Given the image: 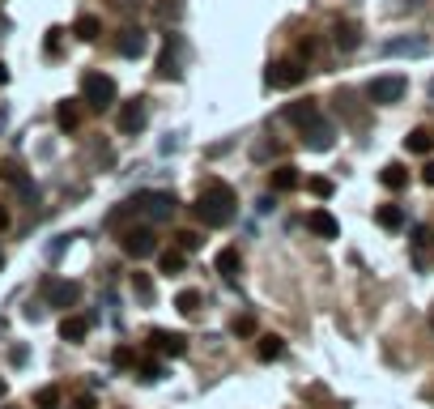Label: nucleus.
I'll list each match as a JSON object with an SVG mask.
<instances>
[{
	"label": "nucleus",
	"mask_w": 434,
	"mask_h": 409,
	"mask_svg": "<svg viewBox=\"0 0 434 409\" xmlns=\"http://www.w3.org/2000/svg\"><path fill=\"white\" fill-rule=\"evenodd\" d=\"M303 77H307V64L303 60H277L268 68V85L273 90H294V85H303Z\"/></svg>",
	"instance_id": "7"
},
{
	"label": "nucleus",
	"mask_w": 434,
	"mask_h": 409,
	"mask_svg": "<svg viewBox=\"0 0 434 409\" xmlns=\"http://www.w3.org/2000/svg\"><path fill=\"white\" fill-rule=\"evenodd\" d=\"M115 77H107V73H85L81 77V98L89 102V107H98V111H107L111 102H115Z\"/></svg>",
	"instance_id": "3"
},
{
	"label": "nucleus",
	"mask_w": 434,
	"mask_h": 409,
	"mask_svg": "<svg viewBox=\"0 0 434 409\" xmlns=\"http://www.w3.org/2000/svg\"><path fill=\"white\" fill-rule=\"evenodd\" d=\"M128 205H132V218H145V222H170L175 209H179V201H175L170 192H158V188L136 192Z\"/></svg>",
	"instance_id": "2"
},
{
	"label": "nucleus",
	"mask_w": 434,
	"mask_h": 409,
	"mask_svg": "<svg viewBox=\"0 0 434 409\" xmlns=\"http://www.w3.org/2000/svg\"><path fill=\"white\" fill-rule=\"evenodd\" d=\"M0 269H4V252H0Z\"/></svg>",
	"instance_id": "42"
},
{
	"label": "nucleus",
	"mask_w": 434,
	"mask_h": 409,
	"mask_svg": "<svg viewBox=\"0 0 434 409\" xmlns=\"http://www.w3.org/2000/svg\"><path fill=\"white\" fill-rule=\"evenodd\" d=\"M196 218L205 222V226H230L234 222V192H230V184H209L200 196H196Z\"/></svg>",
	"instance_id": "1"
},
{
	"label": "nucleus",
	"mask_w": 434,
	"mask_h": 409,
	"mask_svg": "<svg viewBox=\"0 0 434 409\" xmlns=\"http://www.w3.org/2000/svg\"><path fill=\"white\" fill-rule=\"evenodd\" d=\"M132 363H136V354H132L128 346H119V350H115V367H132Z\"/></svg>",
	"instance_id": "36"
},
{
	"label": "nucleus",
	"mask_w": 434,
	"mask_h": 409,
	"mask_svg": "<svg viewBox=\"0 0 434 409\" xmlns=\"http://www.w3.org/2000/svg\"><path fill=\"white\" fill-rule=\"evenodd\" d=\"M281 354H286V341H281V337H273V333L260 337V346H256V358H260V363H277Z\"/></svg>",
	"instance_id": "22"
},
{
	"label": "nucleus",
	"mask_w": 434,
	"mask_h": 409,
	"mask_svg": "<svg viewBox=\"0 0 434 409\" xmlns=\"http://www.w3.org/2000/svg\"><path fill=\"white\" fill-rule=\"evenodd\" d=\"M311 192L328 201V196H332V179H324V175H315V179H311Z\"/></svg>",
	"instance_id": "35"
},
{
	"label": "nucleus",
	"mask_w": 434,
	"mask_h": 409,
	"mask_svg": "<svg viewBox=\"0 0 434 409\" xmlns=\"http://www.w3.org/2000/svg\"><path fill=\"white\" fill-rule=\"evenodd\" d=\"M405 90H409V81H405L401 73H384V77H371V81H367V98H371V102H379V107L401 102V98H405Z\"/></svg>",
	"instance_id": "4"
},
{
	"label": "nucleus",
	"mask_w": 434,
	"mask_h": 409,
	"mask_svg": "<svg viewBox=\"0 0 434 409\" xmlns=\"http://www.w3.org/2000/svg\"><path fill=\"white\" fill-rule=\"evenodd\" d=\"M430 43L426 38H388L384 43V55H426Z\"/></svg>",
	"instance_id": "14"
},
{
	"label": "nucleus",
	"mask_w": 434,
	"mask_h": 409,
	"mask_svg": "<svg viewBox=\"0 0 434 409\" xmlns=\"http://www.w3.org/2000/svg\"><path fill=\"white\" fill-rule=\"evenodd\" d=\"M379 226L384 230H401L405 226V209L401 205H379Z\"/></svg>",
	"instance_id": "26"
},
{
	"label": "nucleus",
	"mask_w": 434,
	"mask_h": 409,
	"mask_svg": "<svg viewBox=\"0 0 434 409\" xmlns=\"http://www.w3.org/2000/svg\"><path fill=\"white\" fill-rule=\"evenodd\" d=\"M188 269V252H179V248H166V252H158V273H166V277H179Z\"/></svg>",
	"instance_id": "16"
},
{
	"label": "nucleus",
	"mask_w": 434,
	"mask_h": 409,
	"mask_svg": "<svg viewBox=\"0 0 434 409\" xmlns=\"http://www.w3.org/2000/svg\"><path fill=\"white\" fill-rule=\"evenodd\" d=\"M0 409H13V405H0Z\"/></svg>",
	"instance_id": "43"
},
{
	"label": "nucleus",
	"mask_w": 434,
	"mask_h": 409,
	"mask_svg": "<svg viewBox=\"0 0 434 409\" xmlns=\"http://www.w3.org/2000/svg\"><path fill=\"white\" fill-rule=\"evenodd\" d=\"M145 119H149L145 98H128V102H119V111H115V124H119V132H128V137H136V132L145 128Z\"/></svg>",
	"instance_id": "8"
},
{
	"label": "nucleus",
	"mask_w": 434,
	"mask_h": 409,
	"mask_svg": "<svg viewBox=\"0 0 434 409\" xmlns=\"http://www.w3.org/2000/svg\"><path fill=\"white\" fill-rule=\"evenodd\" d=\"M43 303L47 307H77V299H81V286L77 282H64V277H43Z\"/></svg>",
	"instance_id": "6"
},
{
	"label": "nucleus",
	"mask_w": 434,
	"mask_h": 409,
	"mask_svg": "<svg viewBox=\"0 0 434 409\" xmlns=\"http://www.w3.org/2000/svg\"><path fill=\"white\" fill-rule=\"evenodd\" d=\"M430 102H434V81H430Z\"/></svg>",
	"instance_id": "41"
},
{
	"label": "nucleus",
	"mask_w": 434,
	"mask_h": 409,
	"mask_svg": "<svg viewBox=\"0 0 434 409\" xmlns=\"http://www.w3.org/2000/svg\"><path fill=\"white\" fill-rule=\"evenodd\" d=\"M0 179H4V184H9V188H13V192L21 196V201H34V196H38L34 179H30V175H26L21 166H13V162H9V166H0Z\"/></svg>",
	"instance_id": "11"
},
{
	"label": "nucleus",
	"mask_w": 434,
	"mask_h": 409,
	"mask_svg": "<svg viewBox=\"0 0 434 409\" xmlns=\"http://www.w3.org/2000/svg\"><path fill=\"white\" fill-rule=\"evenodd\" d=\"M119 248L132 260H145V256H158V235H153V226H124L119 230Z\"/></svg>",
	"instance_id": "5"
},
{
	"label": "nucleus",
	"mask_w": 434,
	"mask_h": 409,
	"mask_svg": "<svg viewBox=\"0 0 434 409\" xmlns=\"http://www.w3.org/2000/svg\"><path fill=\"white\" fill-rule=\"evenodd\" d=\"M405 149H409V154H430V149H434V137L426 132V128H413V132L405 137Z\"/></svg>",
	"instance_id": "25"
},
{
	"label": "nucleus",
	"mask_w": 434,
	"mask_h": 409,
	"mask_svg": "<svg viewBox=\"0 0 434 409\" xmlns=\"http://www.w3.org/2000/svg\"><path fill=\"white\" fill-rule=\"evenodd\" d=\"M72 34H77L81 43H94V38L102 34V21H98L94 13H81V17H77V26H72Z\"/></svg>",
	"instance_id": "21"
},
{
	"label": "nucleus",
	"mask_w": 434,
	"mask_h": 409,
	"mask_svg": "<svg viewBox=\"0 0 434 409\" xmlns=\"http://www.w3.org/2000/svg\"><path fill=\"white\" fill-rule=\"evenodd\" d=\"M115 47H119V55L136 60V55L145 51V34H141L136 26H124V30H119V43H115Z\"/></svg>",
	"instance_id": "15"
},
{
	"label": "nucleus",
	"mask_w": 434,
	"mask_h": 409,
	"mask_svg": "<svg viewBox=\"0 0 434 409\" xmlns=\"http://www.w3.org/2000/svg\"><path fill=\"white\" fill-rule=\"evenodd\" d=\"M85 333H89V320H81V316H64L60 320V341H85Z\"/></svg>",
	"instance_id": "19"
},
{
	"label": "nucleus",
	"mask_w": 434,
	"mask_h": 409,
	"mask_svg": "<svg viewBox=\"0 0 434 409\" xmlns=\"http://www.w3.org/2000/svg\"><path fill=\"white\" fill-rule=\"evenodd\" d=\"M4 393H9V388H4V376H0V405H4Z\"/></svg>",
	"instance_id": "40"
},
{
	"label": "nucleus",
	"mask_w": 434,
	"mask_h": 409,
	"mask_svg": "<svg viewBox=\"0 0 434 409\" xmlns=\"http://www.w3.org/2000/svg\"><path fill=\"white\" fill-rule=\"evenodd\" d=\"M230 333H234V337H251V333H256V320H251V316H239V320L230 324Z\"/></svg>",
	"instance_id": "34"
},
{
	"label": "nucleus",
	"mask_w": 434,
	"mask_h": 409,
	"mask_svg": "<svg viewBox=\"0 0 434 409\" xmlns=\"http://www.w3.org/2000/svg\"><path fill=\"white\" fill-rule=\"evenodd\" d=\"M281 119H286V124H294V128H307L311 119H320V102H315V98H298V102H286Z\"/></svg>",
	"instance_id": "10"
},
{
	"label": "nucleus",
	"mask_w": 434,
	"mask_h": 409,
	"mask_svg": "<svg viewBox=\"0 0 434 409\" xmlns=\"http://www.w3.org/2000/svg\"><path fill=\"white\" fill-rule=\"evenodd\" d=\"M200 243H205V239H200L196 230H179V235H175V248H179V252H196Z\"/></svg>",
	"instance_id": "30"
},
{
	"label": "nucleus",
	"mask_w": 434,
	"mask_h": 409,
	"mask_svg": "<svg viewBox=\"0 0 434 409\" xmlns=\"http://www.w3.org/2000/svg\"><path fill=\"white\" fill-rule=\"evenodd\" d=\"M200 303H205V299H200V290H179V294H175V307H179L183 316H196V312H200Z\"/></svg>",
	"instance_id": "27"
},
{
	"label": "nucleus",
	"mask_w": 434,
	"mask_h": 409,
	"mask_svg": "<svg viewBox=\"0 0 434 409\" xmlns=\"http://www.w3.org/2000/svg\"><path fill=\"white\" fill-rule=\"evenodd\" d=\"M9 222H13L9 218V205H0V230H9Z\"/></svg>",
	"instance_id": "38"
},
{
	"label": "nucleus",
	"mask_w": 434,
	"mask_h": 409,
	"mask_svg": "<svg viewBox=\"0 0 434 409\" xmlns=\"http://www.w3.org/2000/svg\"><path fill=\"white\" fill-rule=\"evenodd\" d=\"M132 290H136V299H153V282H149V273H132Z\"/></svg>",
	"instance_id": "31"
},
{
	"label": "nucleus",
	"mask_w": 434,
	"mask_h": 409,
	"mask_svg": "<svg viewBox=\"0 0 434 409\" xmlns=\"http://www.w3.org/2000/svg\"><path fill=\"white\" fill-rule=\"evenodd\" d=\"M268 184H273V192H294L303 179H298V166H290V162H286V166H277V171L268 175Z\"/></svg>",
	"instance_id": "18"
},
{
	"label": "nucleus",
	"mask_w": 434,
	"mask_h": 409,
	"mask_svg": "<svg viewBox=\"0 0 434 409\" xmlns=\"http://www.w3.org/2000/svg\"><path fill=\"white\" fill-rule=\"evenodd\" d=\"M158 77H179V51H175V38H166V47H162V55H158Z\"/></svg>",
	"instance_id": "20"
},
{
	"label": "nucleus",
	"mask_w": 434,
	"mask_h": 409,
	"mask_svg": "<svg viewBox=\"0 0 434 409\" xmlns=\"http://www.w3.org/2000/svg\"><path fill=\"white\" fill-rule=\"evenodd\" d=\"M55 124H60V132H77V124H81L77 107L72 102H55Z\"/></svg>",
	"instance_id": "23"
},
{
	"label": "nucleus",
	"mask_w": 434,
	"mask_h": 409,
	"mask_svg": "<svg viewBox=\"0 0 434 409\" xmlns=\"http://www.w3.org/2000/svg\"><path fill=\"white\" fill-rule=\"evenodd\" d=\"M34 401H38V409H60V388H38Z\"/></svg>",
	"instance_id": "32"
},
{
	"label": "nucleus",
	"mask_w": 434,
	"mask_h": 409,
	"mask_svg": "<svg viewBox=\"0 0 434 409\" xmlns=\"http://www.w3.org/2000/svg\"><path fill=\"white\" fill-rule=\"evenodd\" d=\"M4 81H9V68H4V64H0V85H4Z\"/></svg>",
	"instance_id": "39"
},
{
	"label": "nucleus",
	"mask_w": 434,
	"mask_h": 409,
	"mask_svg": "<svg viewBox=\"0 0 434 409\" xmlns=\"http://www.w3.org/2000/svg\"><path fill=\"white\" fill-rule=\"evenodd\" d=\"M332 141H337V128H332L324 115L303 128V145H307V149H320V154H324V149H332Z\"/></svg>",
	"instance_id": "9"
},
{
	"label": "nucleus",
	"mask_w": 434,
	"mask_h": 409,
	"mask_svg": "<svg viewBox=\"0 0 434 409\" xmlns=\"http://www.w3.org/2000/svg\"><path fill=\"white\" fill-rule=\"evenodd\" d=\"M379 179H384V188H392V192H401V188L409 184V175H405V166H401V162H388V166L379 171Z\"/></svg>",
	"instance_id": "24"
},
{
	"label": "nucleus",
	"mask_w": 434,
	"mask_h": 409,
	"mask_svg": "<svg viewBox=\"0 0 434 409\" xmlns=\"http://www.w3.org/2000/svg\"><path fill=\"white\" fill-rule=\"evenodd\" d=\"M307 226H311L315 239H337V235H341V222H337L328 209H311V213H307Z\"/></svg>",
	"instance_id": "12"
},
{
	"label": "nucleus",
	"mask_w": 434,
	"mask_h": 409,
	"mask_svg": "<svg viewBox=\"0 0 434 409\" xmlns=\"http://www.w3.org/2000/svg\"><path fill=\"white\" fill-rule=\"evenodd\" d=\"M149 346H153L158 354H175V358L188 354V337H183V333H162V329H158V333L149 337Z\"/></svg>",
	"instance_id": "13"
},
{
	"label": "nucleus",
	"mask_w": 434,
	"mask_h": 409,
	"mask_svg": "<svg viewBox=\"0 0 434 409\" xmlns=\"http://www.w3.org/2000/svg\"><path fill=\"white\" fill-rule=\"evenodd\" d=\"M337 47H341V51H354V47H358V26L341 21V26H337Z\"/></svg>",
	"instance_id": "28"
},
{
	"label": "nucleus",
	"mask_w": 434,
	"mask_h": 409,
	"mask_svg": "<svg viewBox=\"0 0 434 409\" xmlns=\"http://www.w3.org/2000/svg\"><path fill=\"white\" fill-rule=\"evenodd\" d=\"M422 184H426V188H434V162H426V166H422Z\"/></svg>",
	"instance_id": "37"
},
{
	"label": "nucleus",
	"mask_w": 434,
	"mask_h": 409,
	"mask_svg": "<svg viewBox=\"0 0 434 409\" xmlns=\"http://www.w3.org/2000/svg\"><path fill=\"white\" fill-rule=\"evenodd\" d=\"M179 13H183V4H179V0H175V4H170V0H166V4H158V21H179Z\"/></svg>",
	"instance_id": "33"
},
{
	"label": "nucleus",
	"mask_w": 434,
	"mask_h": 409,
	"mask_svg": "<svg viewBox=\"0 0 434 409\" xmlns=\"http://www.w3.org/2000/svg\"><path fill=\"white\" fill-rule=\"evenodd\" d=\"M136 380H145V384H158L162 380V363H153V358H136Z\"/></svg>",
	"instance_id": "29"
},
{
	"label": "nucleus",
	"mask_w": 434,
	"mask_h": 409,
	"mask_svg": "<svg viewBox=\"0 0 434 409\" xmlns=\"http://www.w3.org/2000/svg\"><path fill=\"white\" fill-rule=\"evenodd\" d=\"M217 273H222L226 282H239V273H243V256H239V248H222V252H217Z\"/></svg>",
	"instance_id": "17"
}]
</instances>
